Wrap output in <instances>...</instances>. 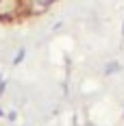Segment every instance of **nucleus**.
Wrapping results in <instances>:
<instances>
[{"instance_id": "7ed1b4c3", "label": "nucleus", "mask_w": 124, "mask_h": 126, "mask_svg": "<svg viewBox=\"0 0 124 126\" xmlns=\"http://www.w3.org/2000/svg\"><path fill=\"white\" fill-rule=\"evenodd\" d=\"M50 2H52V0H37V4H39V7H48Z\"/></svg>"}, {"instance_id": "f257e3e1", "label": "nucleus", "mask_w": 124, "mask_h": 126, "mask_svg": "<svg viewBox=\"0 0 124 126\" xmlns=\"http://www.w3.org/2000/svg\"><path fill=\"white\" fill-rule=\"evenodd\" d=\"M105 72H107V74H113V72H120V63H115V61H113V63H109Z\"/></svg>"}, {"instance_id": "f03ea898", "label": "nucleus", "mask_w": 124, "mask_h": 126, "mask_svg": "<svg viewBox=\"0 0 124 126\" xmlns=\"http://www.w3.org/2000/svg\"><path fill=\"white\" fill-rule=\"evenodd\" d=\"M22 59H24V50H20V52H18V57H15V63H20Z\"/></svg>"}]
</instances>
